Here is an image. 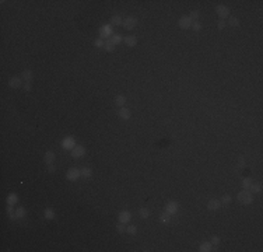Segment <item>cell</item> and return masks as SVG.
I'll list each match as a JSON object with an SVG mask.
<instances>
[{
    "mask_svg": "<svg viewBox=\"0 0 263 252\" xmlns=\"http://www.w3.org/2000/svg\"><path fill=\"white\" fill-rule=\"evenodd\" d=\"M236 199H238V202L242 204H251L253 202V195L249 189H244V191H241V192L238 193Z\"/></svg>",
    "mask_w": 263,
    "mask_h": 252,
    "instance_id": "obj_1",
    "label": "cell"
},
{
    "mask_svg": "<svg viewBox=\"0 0 263 252\" xmlns=\"http://www.w3.org/2000/svg\"><path fill=\"white\" fill-rule=\"evenodd\" d=\"M99 35H101V38H111L113 35L112 25H109V24H104V25L99 28Z\"/></svg>",
    "mask_w": 263,
    "mask_h": 252,
    "instance_id": "obj_2",
    "label": "cell"
},
{
    "mask_svg": "<svg viewBox=\"0 0 263 252\" xmlns=\"http://www.w3.org/2000/svg\"><path fill=\"white\" fill-rule=\"evenodd\" d=\"M76 140L74 137H71V136H67V137H65V139L62 140V147L65 149V150H73L76 147Z\"/></svg>",
    "mask_w": 263,
    "mask_h": 252,
    "instance_id": "obj_3",
    "label": "cell"
},
{
    "mask_svg": "<svg viewBox=\"0 0 263 252\" xmlns=\"http://www.w3.org/2000/svg\"><path fill=\"white\" fill-rule=\"evenodd\" d=\"M178 210H179V203L178 202H168L165 204V213H168L169 216L177 214Z\"/></svg>",
    "mask_w": 263,
    "mask_h": 252,
    "instance_id": "obj_4",
    "label": "cell"
},
{
    "mask_svg": "<svg viewBox=\"0 0 263 252\" xmlns=\"http://www.w3.org/2000/svg\"><path fill=\"white\" fill-rule=\"evenodd\" d=\"M215 13L218 14V17H220V20H224V18H227V17L230 16V9H228L227 6L218 4V6H217V7H215Z\"/></svg>",
    "mask_w": 263,
    "mask_h": 252,
    "instance_id": "obj_5",
    "label": "cell"
},
{
    "mask_svg": "<svg viewBox=\"0 0 263 252\" xmlns=\"http://www.w3.org/2000/svg\"><path fill=\"white\" fill-rule=\"evenodd\" d=\"M80 177H81V172L79 168H70L69 171L66 172V178L69 181H77Z\"/></svg>",
    "mask_w": 263,
    "mask_h": 252,
    "instance_id": "obj_6",
    "label": "cell"
},
{
    "mask_svg": "<svg viewBox=\"0 0 263 252\" xmlns=\"http://www.w3.org/2000/svg\"><path fill=\"white\" fill-rule=\"evenodd\" d=\"M178 25H179V28H182V30H189V28L192 27V20H190V17L189 16L181 17L179 21H178Z\"/></svg>",
    "mask_w": 263,
    "mask_h": 252,
    "instance_id": "obj_7",
    "label": "cell"
},
{
    "mask_svg": "<svg viewBox=\"0 0 263 252\" xmlns=\"http://www.w3.org/2000/svg\"><path fill=\"white\" fill-rule=\"evenodd\" d=\"M126 30H133L136 25H137V18L136 17H132V16H129V17H126L123 20V24H122Z\"/></svg>",
    "mask_w": 263,
    "mask_h": 252,
    "instance_id": "obj_8",
    "label": "cell"
},
{
    "mask_svg": "<svg viewBox=\"0 0 263 252\" xmlns=\"http://www.w3.org/2000/svg\"><path fill=\"white\" fill-rule=\"evenodd\" d=\"M130 219H132V214H130V212H128V210H122L118 214V220H119V223H122V224L129 223Z\"/></svg>",
    "mask_w": 263,
    "mask_h": 252,
    "instance_id": "obj_9",
    "label": "cell"
},
{
    "mask_svg": "<svg viewBox=\"0 0 263 252\" xmlns=\"http://www.w3.org/2000/svg\"><path fill=\"white\" fill-rule=\"evenodd\" d=\"M84 154H86V149L83 146H76L74 149L71 150V157H74V158L84 157Z\"/></svg>",
    "mask_w": 263,
    "mask_h": 252,
    "instance_id": "obj_10",
    "label": "cell"
},
{
    "mask_svg": "<svg viewBox=\"0 0 263 252\" xmlns=\"http://www.w3.org/2000/svg\"><path fill=\"white\" fill-rule=\"evenodd\" d=\"M21 84H22V79L21 77H17V76L11 77L10 80H9V86L11 88H18V87H21Z\"/></svg>",
    "mask_w": 263,
    "mask_h": 252,
    "instance_id": "obj_11",
    "label": "cell"
},
{
    "mask_svg": "<svg viewBox=\"0 0 263 252\" xmlns=\"http://www.w3.org/2000/svg\"><path fill=\"white\" fill-rule=\"evenodd\" d=\"M123 41L129 48H134V46L137 45V38L134 37V35H128V37H125Z\"/></svg>",
    "mask_w": 263,
    "mask_h": 252,
    "instance_id": "obj_12",
    "label": "cell"
},
{
    "mask_svg": "<svg viewBox=\"0 0 263 252\" xmlns=\"http://www.w3.org/2000/svg\"><path fill=\"white\" fill-rule=\"evenodd\" d=\"M118 115H119V118H120V119H123V121H128V119H130V109H129V108L122 107L120 109H119Z\"/></svg>",
    "mask_w": 263,
    "mask_h": 252,
    "instance_id": "obj_13",
    "label": "cell"
},
{
    "mask_svg": "<svg viewBox=\"0 0 263 252\" xmlns=\"http://www.w3.org/2000/svg\"><path fill=\"white\" fill-rule=\"evenodd\" d=\"M221 207V202L218 199H211L207 203V209L209 210H218Z\"/></svg>",
    "mask_w": 263,
    "mask_h": 252,
    "instance_id": "obj_14",
    "label": "cell"
},
{
    "mask_svg": "<svg viewBox=\"0 0 263 252\" xmlns=\"http://www.w3.org/2000/svg\"><path fill=\"white\" fill-rule=\"evenodd\" d=\"M32 77H34L32 70H30V69L24 70V71L21 73V79H22V81H24V83H25V81L31 83V81H32Z\"/></svg>",
    "mask_w": 263,
    "mask_h": 252,
    "instance_id": "obj_15",
    "label": "cell"
},
{
    "mask_svg": "<svg viewBox=\"0 0 263 252\" xmlns=\"http://www.w3.org/2000/svg\"><path fill=\"white\" fill-rule=\"evenodd\" d=\"M199 251L200 252H209V251H213V244L210 241L207 242H202L200 247H199Z\"/></svg>",
    "mask_w": 263,
    "mask_h": 252,
    "instance_id": "obj_16",
    "label": "cell"
},
{
    "mask_svg": "<svg viewBox=\"0 0 263 252\" xmlns=\"http://www.w3.org/2000/svg\"><path fill=\"white\" fill-rule=\"evenodd\" d=\"M55 153L53 151H46V153H45V157H43V160H45V162H46V164H53V161H55Z\"/></svg>",
    "mask_w": 263,
    "mask_h": 252,
    "instance_id": "obj_17",
    "label": "cell"
},
{
    "mask_svg": "<svg viewBox=\"0 0 263 252\" xmlns=\"http://www.w3.org/2000/svg\"><path fill=\"white\" fill-rule=\"evenodd\" d=\"M6 202H7V204H10V206H14V204H17V202H18V196H17L16 193H10V195L7 196V199H6Z\"/></svg>",
    "mask_w": 263,
    "mask_h": 252,
    "instance_id": "obj_18",
    "label": "cell"
},
{
    "mask_svg": "<svg viewBox=\"0 0 263 252\" xmlns=\"http://www.w3.org/2000/svg\"><path fill=\"white\" fill-rule=\"evenodd\" d=\"M115 104L118 105L119 108H122L126 104V97L125 95H120V94H118V95L115 97Z\"/></svg>",
    "mask_w": 263,
    "mask_h": 252,
    "instance_id": "obj_19",
    "label": "cell"
},
{
    "mask_svg": "<svg viewBox=\"0 0 263 252\" xmlns=\"http://www.w3.org/2000/svg\"><path fill=\"white\" fill-rule=\"evenodd\" d=\"M109 41H111L113 45H118V43H120L122 41H123V37H122L120 34H113L112 37L109 38Z\"/></svg>",
    "mask_w": 263,
    "mask_h": 252,
    "instance_id": "obj_20",
    "label": "cell"
},
{
    "mask_svg": "<svg viewBox=\"0 0 263 252\" xmlns=\"http://www.w3.org/2000/svg\"><path fill=\"white\" fill-rule=\"evenodd\" d=\"M43 216H45V219L46 220H53L55 219V212L53 209H45V212H43Z\"/></svg>",
    "mask_w": 263,
    "mask_h": 252,
    "instance_id": "obj_21",
    "label": "cell"
},
{
    "mask_svg": "<svg viewBox=\"0 0 263 252\" xmlns=\"http://www.w3.org/2000/svg\"><path fill=\"white\" fill-rule=\"evenodd\" d=\"M123 24V20L120 16H112L111 17V25H120Z\"/></svg>",
    "mask_w": 263,
    "mask_h": 252,
    "instance_id": "obj_22",
    "label": "cell"
},
{
    "mask_svg": "<svg viewBox=\"0 0 263 252\" xmlns=\"http://www.w3.org/2000/svg\"><path fill=\"white\" fill-rule=\"evenodd\" d=\"M160 221H161L162 224H169V221H171V216L164 212V213L160 214Z\"/></svg>",
    "mask_w": 263,
    "mask_h": 252,
    "instance_id": "obj_23",
    "label": "cell"
},
{
    "mask_svg": "<svg viewBox=\"0 0 263 252\" xmlns=\"http://www.w3.org/2000/svg\"><path fill=\"white\" fill-rule=\"evenodd\" d=\"M252 183L253 182H252V179H251V178H244V179H242V182H241V186H242V189H249Z\"/></svg>",
    "mask_w": 263,
    "mask_h": 252,
    "instance_id": "obj_24",
    "label": "cell"
},
{
    "mask_svg": "<svg viewBox=\"0 0 263 252\" xmlns=\"http://www.w3.org/2000/svg\"><path fill=\"white\" fill-rule=\"evenodd\" d=\"M80 172H81V177L83 178H91V175H92V171H91V168H83V170H80Z\"/></svg>",
    "mask_w": 263,
    "mask_h": 252,
    "instance_id": "obj_25",
    "label": "cell"
},
{
    "mask_svg": "<svg viewBox=\"0 0 263 252\" xmlns=\"http://www.w3.org/2000/svg\"><path fill=\"white\" fill-rule=\"evenodd\" d=\"M249 189H251L252 193H260L262 192V185H260V183H252Z\"/></svg>",
    "mask_w": 263,
    "mask_h": 252,
    "instance_id": "obj_26",
    "label": "cell"
},
{
    "mask_svg": "<svg viewBox=\"0 0 263 252\" xmlns=\"http://www.w3.org/2000/svg\"><path fill=\"white\" fill-rule=\"evenodd\" d=\"M139 214H140V217H143V219H148V217H150V210L147 209V207H141V209L139 210Z\"/></svg>",
    "mask_w": 263,
    "mask_h": 252,
    "instance_id": "obj_27",
    "label": "cell"
},
{
    "mask_svg": "<svg viewBox=\"0 0 263 252\" xmlns=\"http://www.w3.org/2000/svg\"><path fill=\"white\" fill-rule=\"evenodd\" d=\"M104 48H105L107 52H113V51H115V45H113L111 41H105V43H104Z\"/></svg>",
    "mask_w": 263,
    "mask_h": 252,
    "instance_id": "obj_28",
    "label": "cell"
},
{
    "mask_svg": "<svg viewBox=\"0 0 263 252\" xmlns=\"http://www.w3.org/2000/svg\"><path fill=\"white\" fill-rule=\"evenodd\" d=\"M24 216H25V209H24V207L20 206L18 209H16V217L17 219H22Z\"/></svg>",
    "mask_w": 263,
    "mask_h": 252,
    "instance_id": "obj_29",
    "label": "cell"
},
{
    "mask_svg": "<svg viewBox=\"0 0 263 252\" xmlns=\"http://www.w3.org/2000/svg\"><path fill=\"white\" fill-rule=\"evenodd\" d=\"M228 24H230L231 27H238V25H239V20H238L236 17H230Z\"/></svg>",
    "mask_w": 263,
    "mask_h": 252,
    "instance_id": "obj_30",
    "label": "cell"
},
{
    "mask_svg": "<svg viewBox=\"0 0 263 252\" xmlns=\"http://www.w3.org/2000/svg\"><path fill=\"white\" fill-rule=\"evenodd\" d=\"M231 200H232V199H231V196L230 195H224V196H223V198H221V204H224V206H227V204H230L231 203Z\"/></svg>",
    "mask_w": 263,
    "mask_h": 252,
    "instance_id": "obj_31",
    "label": "cell"
},
{
    "mask_svg": "<svg viewBox=\"0 0 263 252\" xmlns=\"http://www.w3.org/2000/svg\"><path fill=\"white\" fill-rule=\"evenodd\" d=\"M126 233H128V234H130V235H134V234H136V233H137V227H136V225H129V227H126Z\"/></svg>",
    "mask_w": 263,
    "mask_h": 252,
    "instance_id": "obj_32",
    "label": "cell"
},
{
    "mask_svg": "<svg viewBox=\"0 0 263 252\" xmlns=\"http://www.w3.org/2000/svg\"><path fill=\"white\" fill-rule=\"evenodd\" d=\"M190 28H192L193 31H200V30H202V24L199 21H195V22H192V27Z\"/></svg>",
    "mask_w": 263,
    "mask_h": 252,
    "instance_id": "obj_33",
    "label": "cell"
},
{
    "mask_svg": "<svg viewBox=\"0 0 263 252\" xmlns=\"http://www.w3.org/2000/svg\"><path fill=\"white\" fill-rule=\"evenodd\" d=\"M104 41H102V39H99V38H97V39H95V41H94V46H95V48H102V46H104Z\"/></svg>",
    "mask_w": 263,
    "mask_h": 252,
    "instance_id": "obj_34",
    "label": "cell"
},
{
    "mask_svg": "<svg viewBox=\"0 0 263 252\" xmlns=\"http://www.w3.org/2000/svg\"><path fill=\"white\" fill-rule=\"evenodd\" d=\"M116 231H118L119 234H123L125 231H126V227H125V225L122 224V223H119V224L116 225Z\"/></svg>",
    "mask_w": 263,
    "mask_h": 252,
    "instance_id": "obj_35",
    "label": "cell"
},
{
    "mask_svg": "<svg viewBox=\"0 0 263 252\" xmlns=\"http://www.w3.org/2000/svg\"><path fill=\"white\" fill-rule=\"evenodd\" d=\"M211 244H213L214 247H217V245L220 244V237H218V235H213V237H211Z\"/></svg>",
    "mask_w": 263,
    "mask_h": 252,
    "instance_id": "obj_36",
    "label": "cell"
},
{
    "mask_svg": "<svg viewBox=\"0 0 263 252\" xmlns=\"http://www.w3.org/2000/svg\"><path fill=\"white\" fill-rule=\"evenodd\" d=\"M199 16H200V13H199L197 10H193L192 13H190V16L189 17H190V20H197Z\"/></svg>",
    "mask_w": 263,
    "mask_h": 252,
    "instance_id": "obj_37",
    "label": "cell"
},
{
    "mask_svg": "<svg viewBox=\"0 0 263 252\" xmlns=\"http://www.w3.org/2000/svg\"><path fill=\"white\" fill-rule=\"evenodd\" d=\"M217 28H218V30H224V28H226V21H224V20H218Z\"/></svg>",
    "mask_w": 263,
    "mask_h": 252,
    "instance_id": "obj_38",
    "label": "cell"
},
{
    "mask_svg": "<svg viewBox=\"0 0 263 252\" xmlns=\"http://www.w3.org/2000/svg\"><path fill=\"white\" fill-rule=\"evenodd\" d=\"M24 90H25V91H31V90H32V84L25 81V83H24Z\"/></svg>",
    "mask_w": 263,
    "mask_h": 252,
    "instance_id": "obj_39",
    "label": "cell"
},
{
    "mask_svg": "<svg viewBox=\"0 0 263 252\" xmlns=\"http://www.w3.org/2000/svg\"><path fill=\"white\" fill-rule=\"evenodd\" d=\"M48 171L49 172H55V165H53V164H49V165H48Z\"/></svg>",
    "mask_w": 263,
    "mask_h": 252,
    "instance_id": "obj_40",
    "label": "cell"
},
{
    "mask_svg": "<svg viewBox=\"0 0 263 252\" xmlns=\"http://www.w3.org/2000/svg\"><path fill=\"white\" fill-rule=\"evenodd\" d=\"M239 167H245V160H244V158H239Z\"/></svg>",
    "mask_w": 263,
    "mask_h": 252,
    "instance_id": "obj_41",
    "label": "cell"
}]
</instances>
